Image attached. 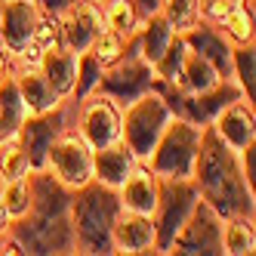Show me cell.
<instances>
[{
	"label": "cell",
	"mask_w": 256,
	"mask_h": 256,
	"mask_svg": "<svg viewBox=\"0 0 256 256\" xmlns=\"http://www.w3.org/2000/svg\"><path fill=\"white\" fill-rule=\"evenodd\" d=\"M28 198L31 204L22 216H16L6 228V253L31 256H65L74 250V226H71V194L46 167L28 170Z\"/></svg>",
	"instance_id": "obj_1"
},
{
	"label": "cell",
	"mask_w": 256,
	"mask_h": 256,
	"mask_svg": "<svg viewBox=\"0 0 256 256\" xmlns=\"http://www.w3.org/2000/svg\"><path fill=\"white\" fill-rule=\"evenodd\" d=\"M192 182L198 186L200 200H207L222 219L253 216V188L241 173L238 152L219 139L213 124L200 126V148Z\"/></svg>",
	"instance_id": "obj_2"
},
{
	"label": "cell",
	"mask_w": 256,
	"mask_h": 256,
	"mask_svg": "<svg viewBox=\"0 0 256 256\" xmlns=\"http://www.w3.org/2000/svg\"><path fill=\"white\" fill-rule=\"evenodd\" d=\"M118 188H108L102 182L90 179L86 186L74 188L71 194V226H74V250L86 256H108L114 253L112 232L120 216Z\"/></svg>",
	"instance_id": "obj_3"
},
{
	"label": "cell",
	"mask_w": 256,
	"mask_h": 256,
	"mask_svg": "<svg viewBox=\"0 0 256 256\" xmlns=\"http://www.w3.org/2000/svg\"><path fill=\"white\" fill-rule=\"evenodd\" d=\"M198 148H200V126L173 118L167 130L160 133L154 152L148 154V167L158 179H192Z\"/></svg>",
	"instance_id": "obj_4"
},
{
	"label": "cell",
	"mask_w": 256,
	"mask_h": 256,
	"mask_svg": "<svg viewBox=\"0 0 256 256\" xmlns=\"http://www.w3.org/2000/svg\"><path fill=\"white\" fill-rule=\"evenodd\" d=\"M170 120H173L170 105L152 90V93L130 102L126 114H120V142L136 154V160H148V154L154 152V145Z\"/></svg>",
	"instance_id": "obj_5"
},
{
	"label": "cell",
	"mask_w": 256,
	"mask_h": 256,
	"mask_svg": "<svg viewBox=\"0 0 256 256\" xmlns=\"http://www.w3.org/2000/svg\"><path fill=\"white\" fill-rule=\"evenodd\" d=\"M154 80H158V78H154V68L139 56V40H136V34H133V38L126 40L124 56H120L114 65H108V68L102 71L96 93L108 96L112 102L130 105V102H136L139 96L152 93V90H154Z\"/></svg>",
	"instance_id": "obj_6"
},
{
	"label": "cell",
	"mask_w": 256,
	"mask_h": 256,
	"mask_svg": "<svg viewBox=\"0 0 256 256\" xmlns=\"http://www.w3.org/2000/svg\"><path fill=\"white\" fill-rule=\"evenodd\" d=\"M200 200L198 186L192 179H160L158 186V204H154V250L167 253L176 232L186 226V219L192 216L194 204Z\"/></svg>",
	"instance_id": "obj_7"
},
{
	"label": "cell",
	"mask_w": 256,
	"mask_h": 256,
	"mask_svg": "<svg viewBox=\"0 0 256 256\" xmlns=\"http://www.w3.org/2000/svg\"><path fill=\"white\" fill-rule=\"evenodd\" d=\"M222 226H226V219L207 200H198L192 216L186 219V226L176 232L167 253H176V256H222L226 253Z\"/></svg>",
	"instance_id": "obj_8"
},
{
	"label": "cell",
	"mask_w": 256,
	"mask_h": 256,
	"mask_svg": "<svg viewBox=\"0 0 256 256\" xmlns=\"http://www.w3.org/2000/svg\"><path fill=\"white\" fill-rule=\"evenodd\" d=\"M46 170L65 182L68 188H80L93 179V148L84 142L78 133H62L50 145L46 154Z\"/></svg>",
	"instance_id": "obj_9"
},
{
	"label": "cell",
	"mask_w": 256,
	"mask_h": 256,
	"mask_svg": "<svg viewBox=\"0 0 256 256\" xmlns=\"http://www.w3.org/2000/svg\"><path fill=\"white\" fill-rule=\"evenodd\" d=\"M65 133V108L56 105L50 112L40 114H28L16 133V142L22 145V152L28 158V170H44L46 167V154L50 145Z\"/></svg>",
	"instance_id": "obj_10"
},
{
	"label": "cell",
	"mask_w": 256,
	"mask_h": 256,
	"mask_svg": "<svg viewBox=\"0 0 256 256\" xmlns=\"http://www.w3.org/2000/svg\"><path fill=\"white\" fill-rule=\"evenodd\" d=\"M44 12L34 0H4L0 10V46L6 52H22L34 44V34L40 28Z\"/></svg>",
	"instance_id": "obj_11"
},
{
	"label": "cell",
	"mask_w": 256,
	"mask_h": 256,
	"mask_svg": "<svg viewBox=\"0 0 256 256\" xmlns=\"http://www.w3.org/2000/svg\"><path fill=\"white\" fill-rule=\"evenodd\" d=\"M105 31V19H102V6L93 0H78L62 19H59V38L62 46H68L71 52H84L96 44V38Z\"/></svg>",
	"instance_id": "obj_12"
},
{
	"label": "cell",
	"mask_w": 256,
	"mask_h": 256,
	"mask_svg": "<svg viewBox=\"0 0 256 256\" xmlns=\"http://www.w3.org/2000/svg\"><path fill=\"white\" fill-rule=\"evenodd\" d=\"M84 114H80V136L90 148H102L108 142L120 139V112L118 102L108 96H86L84 99Z\"/></svg>",
	"instance_id": "obj_13"
},
{
	"label": "cell",
	"mask_w": 256,
	"mask_h": 256,
	"mask_svg": "<svg viewBox=\"0 0 256 256\" xmlns=\"http://www.w3.org/2000/svg\"><path fill=\"white\" fill-rule=\"evenodd\" d=\"M179 34L192 52H198L200 59H207L219 71V78H232V44L226 40L222 31H216L207 22H194L192 28L179 31Z\"/></svg>",
	"instance_id": "obj_14"
},
{
	"label": "cell",
	"mask_w": 256,
	"mask_h": 256,
	"mask_svg": "<svg viewBox=\"0 0 256 256\" xmlns=\"http://www.w3.org/2000/svg\"><path fill=\"white\" fill-rule=\"evenodd\" d=\"M112 241H114V253H152L154 250V219L145 213L120 210Z\"/></svg>",
	"instance_id": "obj_15"
},
{
	"label": "cell",
	"mask_w": 256,
	"mask_h": 256,
	"mask_svg": "<svg viewBox=\"0 0 256 256\" xmlns=\"http://www.w3.org/2000/svg\"><path fill=\"white\" fill-rule=\"evenodd\" d=\"M213 130L219 133L226 145H232L234 152L247 148L256 142V126H253V105H247L244 99H238L232 105H226L222 112L213 118Z\"/></svg>",
	"instance_id": "obj_16"
},
{
	"label": "cell",
	"mask_w": 256,
	"mask_h": 256,
	"mask_svg": "<svg viewBox=\"0 0 256 256\" xmlns=\"http://www.w3.org/2000/svg\"><path fill=\"white\" fill-rule=\"evenodd\" d=\"M158 186H160V179L152 173V167H139V164H136V167L126 173V179L118 186L120 207L133 210V213L152 216L154 204H158Z\"/></svg>",
	"instance_id": "obj_17"
},
{
	"label": "cell",
	"mask_w": 256,
	"mask_h": 256,
	"mask_svg": "<svg viewBox=\"0 0 256 256\" xmlns=\"http://www.w3.org/2000/svg\"><path fill=\"white\" fill-rule=\"evenodd\" d=\"M133 167H136V154L120 139L102 145V148H93V179L108 188H118Z\"/></svg>",
	"instance_id": "obj_18"
},
{
	"label": "cell",
	"mask_w": 256,
	"mask_h": 256,
	"mask_svg": "<svg viewBox=\"0 0 256 256\" xmlns=\"http://www.w3.org/2000/svg\"><path fill=\"white\" fill-rule=\"evenodd\" d=\"M40 74L52 84V90L65 99L74 90V74H78V52H71L68 46H52L40 56Z\"/></svg>",
	"instance_id": "obj_19"
},
{
	"label": "cell",
	"mask_w": 256,
	"mask_h": 256,
	"mask_svg": "<svg viewBox=\"0 0 256 256\" xmlns=\"http://www.w3.org/2000/svg\"><path fill=\"white\" fill-rule=\"evenodd\" d=\"M176 38V28L164 19V12H154L145 19V25L136 31V40H139V56L154 65L160 56H164V50L170 46V40Z\"/></svg>",
	"instance_id": "obj_20"
},
{
	"label": "cell",
	"mask_w": 256,
	"mask_h": 256,
	"mask_svg": "<svg viewBox=\"0 0 256 256\" xmlns=\"http://www.w3.org/2000/svg\"><path fill=\"white\" fill-rule=\"evenodd\" d=\"M16 86H19V96L28 108V114H40V112H50V108L62 105V96L52 90V84L40 71H25L22 78H16Z\"/></svg>",
	"instance_id": "obj_21"
},
{
	"label": "cell",
	"mask_w": 256,
	"mask_h": 256,
	"mask_svg": "<svg viewBox=\"0 0 256 256\" xmlns=\"http://www.w3.org/2000/svg\"><path fill=\"white\" fill-rule=\"evenodd\" d=\"M28 118V108L19 96V86H16V78H4L0 80V145L6 139H12L19 133L22 120Z\"/></svg>",
	"instance_id": "obj_22"
},
{
	"label": "cell",
	"mask_w": 256,
	"mask_h": 256,
	"mask_svg": "<svg viewBox=\"0 0 256 256\" xmlns=\"http://www.w3.org/2000/svg\"><path fill=\"white\" fill-rule=\"evenodd\" d=\"M219 80H226V78H219V71L207 59H200L198 52L188 50L186 62H182V71L176 78V86L186 90V93H204V90H213Z\"/></svg>",
	"instance_id": "obj_23"
},
{
	"label": "cell",
	"mask_w": 256,
	"mask_h": 256,
	"mask_svg": "<svg viewBox=\"0 0 256 256\" xmlns=\"http://www.w3.org/2000/svg\"><path fill=\"white\" fill-rule=\"evenodd\" d=\"M222 247L232 256H250L256 250V232H253V216H238L226 219L222 226Z\"/></svg>",
	"instance_id": "obj_24"
},
{
	"label": "cell",
	"mask_w": 256,
	"mask_h": 256,
	"mask_svg": "<svg viewBox=\"0 0 256 256\" xmlns=\"http://www.w3.org/2000/svg\"><path fill=\"white\" fill-rule=\"evenodd\" d=\"M102 71H105V65L96 59L93 50L78 52V74H74V90H71V96H74L78 102H84L86 96H93L96 86H99Z\"/></svg>",
	"instance_id": "obj_25"
},
{
	"label": "cell",
	"mask_w": 256,
	"mask_h": 256,
	"mask_svg": "<svg viewBox=\"0 0 256 256\" xmlns=\"http://www.w3.org/2000/svg\"><path fill=\"white\" fill-rule=\"evenodd\" d=\"M102 19H105V28L108 31H118L120 38H133L139 31V16H136V6L133 0H108L105 10H102Z\"/></svg>",
	"instance_id": "obj_26"
},
{
	"label": "cell",
	"mask_w": 256,
	"mask_h": 256,
	"mask_svg": "<svg viewBox=\"0 0 256 256\" xmlns=\"http://www.w3.org/2000/svg\"><path fill=\"white\" fill-rule=\"evenodd\" d=\"M232 74L238 78V86H241L244 99H250L253 105V93H256V56H253V44H244L232 50Z\"/></svg>",
	"instance_id": "obj_27"
},
{
	"label": "cell",
	"mask_w": 256,
	"mask_h": 256,
	"mask_svg": "<svg viewBox=\"0 0 256 256\" xmlns=\"http://www.w3.org/2000/svg\"><path fill=\"white\" fill-rule=\"evenodd\" d=\"M186 56H188V46H186V40H182V34L176 31V38L170 40L167 50H164V56L152 65V68H154V78L164 80V84H176V78H179V71H182V62H186Z\"/></svg>",
	"instance_id": "obj_28"
},
{
	"label": "cell",
	"mask_w": 256,
	"mask_h": 256,
	"mask_svg": "<svg viewBox=\"0 0 256 256\" xmlns=\"http://www.w3.org/2000/svg\"><path fill=\"white\" fill-rule=\"evenodd\" d=\"M219 25L226 28V34H228L238 46L253 44V10L247 6V0H244V4H238Z\"/></svg>",
	"instance_id": "obj_29"
},
{
	"label": "cell",
	"mask_w": 256,
	"mask_h": 256,
	"mask_svg": "<svg viewBox=\"0 0 256 256\" xmlns=\"http://www.w3.org/2000/svg\"><path fill=\"white\" fill-rule=\"evenodd\" d=\"M160 12L176 31H186L194 22H200V0H164Z\"/></svg>",
	"instance_id": "obj_30"
},
{
	"label": "cell",
	"mask_w": 256,
	"mask_h": 256,
	"mask_svg": "<svg viewBox=\"0 0 256 256\" xmlns=\"http://www.w3.org/2000/svg\"><path fill=\"white\" fill-rule=\"evenodd\" d=\"M0 148H4V158H0V179L10 182V179H19V176L28 173V158L22 152V145L16 142V136L6 139Z\"/></svg>",
	"instance_id": "obj_31"
},
{
	"label": "cell",
	"mask_w": 256,
	"mask_h": 256,
	"mask_svg": "<svg viewBox=\"0 0 256 256\" xmlns=\"http://www.w3.org/2000/svg\"><path fill=\"white\" fill-rule=\"evenodd\" d=\"M126 40H130V38H120V34L118 31H102L99 34V38H96V44L93 46H90V50H93L96 52V59L108 68V65H114L120 56H124V50H126Z\"/></svg>",
	"instance_id": "obj_32"
},
{
	"label": "cell",
	"mask_w": 256,
	"mask_h": 256,
	"mask_svg": "<svg viewBox=\"0 0 256 256\" xmlns=\"http://www.w3.org/2000/svg\"><path fill=\"white\" fill-rule=\"evenodd\" d=\"M0 200H4V207L10 210V216H22L31 204V198H28V179L19 176V179H10L6 186H4V194H0Z\"/></svg>",
	"instance_id": "obj_33"
},
{
	"label": "cell",
	"mask_w": 256,
	"mask_h": 256,
	"mask_svg": "<svg viewBox=\"0 0 256 256\" xmlns=\"http://www.w3.org/2000/svg\"><path fill=\"white\" fill-rule=\"evenodd\" d=\"M38 4V10L44 12V16H52V19H62V16L78 4V0H34Z\"/></svg>",
	"instance_id": "obj_34"
},
{
	"label": "cell",
	"mask_w": 256,
	"mask_h": 256,
	"mask_svg": "<svg viewBox=\"0 0 256 256\" xmlns=\"http://www.w3.org/2000/svg\"><path fill=\"white\" fill-rule=\"evenodd\" d=\"M133 6H136V16H139V22H145V19H148V16L160 12L164 0H133Z\"/></svg>",
	"instance_id": "obj_35"
},
{
	"label": "cell",
	"mask_w": 256,
	"mask_h": 256,
	"mask_svg": "<svg viewBox=\"0 0 256 256\" xmlns=\"http://www.w3.org/2000/svg\"><path fill=\"white\" fill-rule=\"evenodd\" d=\"M10 222H12V216H10V210L4 207V200H0V234H6Z\"/></svg>",
	"instance_id": "obj_36"
},
{
	"label": "cell",
	"mask_w": 256,
	"mask_h": 256,
	"mask_svg": "<svg viewBox=\"0 0 256 256\" xmlns=\"http://www.w3.org/2000/svg\"><path fill=\"white\" fill-rule=\"evenodd\" d=\"M10 74V62H6V52H4V46H0V80H4Z\"/></svg>",
	"instance_id": "obj_37"
},
{
	"label": "cell",
	"mask_w": 256,
	"mask_h": 256,
	"mask_svg": "<svg viewBox=\"0 0 256 256\" xmlns=\"http://www.w3.org/2000/svg\"><path fill=\"white\" fill-rule=\"evenodd\" d=\"M0 253H6V234H0Z\"/></svg>",
	"instance_id": "obj_38"
},
{
	"label": "cell",
	"mask_w": 256,
	"mask_h": 256,
	"mask_svg": "<svg viewBox=\"0 0 256 256\" xmlns=\"http://www.w3.org/2000/svg\"><path fill=\"white\" fill-rule=\"evenodd\" d=\"M0 10H4V0H0Z\"/></svg>",
	"instance_id": "obj_39"
},
{
	"label": "cell",
	"mask_w": 256,
	"mask_h": 256,
	"mask_svg": "<svg viewBox=\"0 0 256 256\" xmlns=\"http://www.w3.org/2000/svg\"><path fill=\"white\" fill-rule=\"evenodd\" d=\"M93 4H102V0H93Z\"/></svg>",
	"instance_id": "obj_40"
},
{
	"label": "cell",
	"mask_w": 256,
	"mask_h": 256,
	"mask_svg": "<svg viewBox=\"0 0 256 256\" xmlns=\"http://www.w3.org/2000/svg\"><path fill=\"white\" fill-rule=\"evenodd\" d=\"M241 4H244V0H241Z\"/></svg>",
	"instance_id": "obj_41"
}]
</instances>
